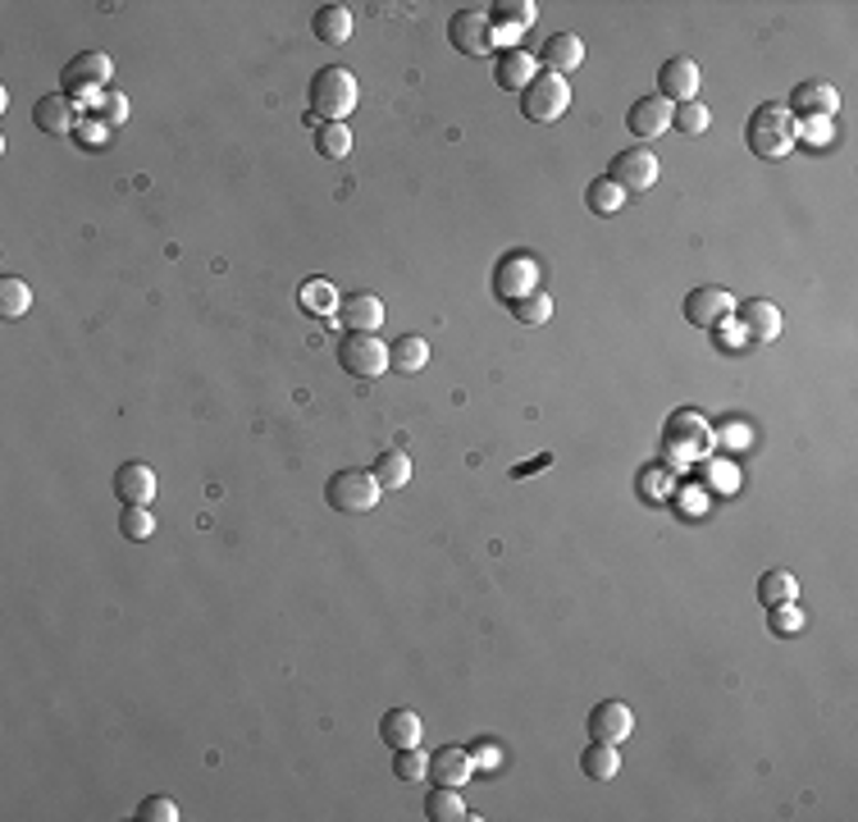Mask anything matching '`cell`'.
Here are the masks:
<instances>
[{
	"label": "cell",
	"mask_w": 858,
	"mask_h": 822,
	"mask_svg": "<svg viewBox=\"0 0 858 822\" xmlns=\"http://www.w3.org/2000/svg\"><path fill=\"white\" fill-rule=\"evenodd\" d=\"M795 142H799V120L776 101L758 105L754 115L744 120V146L763 161H786L795 152Z\"/></svg>",
	"instance_id": "obj_1"
},
{
	"label": "cell",
	"mask_w": 858,
	"mask_h": 822,
	"mask_svg": "<svg viewBox=\"0 0 858 822\" xmlns=\"http://www.w3.org/2000/svg\"><path fill=\"white\" fill-rule=\"evenodd\" d=\"M307 101H311V120H324V124H348V115L361 101V88L356 79L343 69V64H329L320 69L311 88H307Z\"/></svg>",
	"instance_id": "obj_2"
},
{
	"label": "cell",
	"mask_w": 858,
	"mask_h": 822,
	"mask_svg": "<svg viewBox=\"0 0 858 822\" xmlns=\"http://www.w3.org/2000/svg\"><path fill=\"white\" fill-rule=\"evenodd\" d=\"M380 480L361 471V466H348V471H333L329 484H324V499L333 512H343V516H361V512H375L380 503Z\"/></svg>",
	"instance_id": "obj_3"
},
{
	"label": "cell",
	"mask_w": 858,
	"mask_h": 822,
	"mask_svg": "<svg viewBox=\"0 0 858 822\" xmlns=\"http://www.w3.org/2000/svg\"><path fill=\"white\" fill-rule=\"evenodd\" d=\"M110 79H115V64H110L105 51H79L60 69V92L73 101H96L101 92H110L105 88Z\"/></svg>",
	"instance_id": "obj_4"
},
{
	"label": "cell",
	"mask_w": 858,
	"mask_h": 822,
	"mask_svg": "<svg viewBox=\"0 0 858 822\" xmlns=\"http://www.w3.org/2000/svg\"><path fill=\"white\" fill-rule=\"evenodd\" d=\"M567 110H571V83L557 79V73H548V69L530 88H520V115H526L530 124H552V120H562Z\"/></svg>",
	"instance_id": "obj_5"
},
{
	"label": "cell",
	"mask_w": 858,
	"mask_h": 822,
	"mask_svg": "<svg viewBox=\"0 0 858 822\" xmlns=\"http://www.w3.org/2000/svg\"><path fill=\"white\" fill-rule=\"evenodd\" d=\"M339 366L356 380H380L389 370V343L375 333H348L339 343Z\"/></svg>",
	"instance_id": "obj_6"
},
{
	"label": "cell",
	"mask_w": 858,
	"mask_h": 822,
	"mask_svg": "<svg viewBox=\"0 0 858 822\" xmlns=\"http://www.w3.org/2000/svg\"><path fill=\"white\" fill-rule=\"evenodd\" d=\"M539 275H544L539 256H530V251H507L498 260V270H494V292L503 297V302L530 297V292H539Z\"/></svg>",
	"instance_id": "obj_7"
},
{
	"label": "cell",
	"mask_w": 858,
	"mask_h": 822,
	"mask_svg": "<svg viewBox=\"0 0 858 822\" xmlns=\"http://www.w3.org/2000/svg\"><path fill=\"white\" fill-rule=\"evenodd\" d=\"M608 178L617 183V188H621L626 197L649 193L653 183H658V156L649 152V146H626V152H617V156H612Z\"/></svg>",
	"instance_id": "obj_8"
},
{
	"label": "cell",
	"mask_w": 858,
	"mask_h": 822,
	"mask_svg": "<svg viewBox=\"0 0 858 822\" xmlns=\"http://www.w3.org/2000/svg\"><path fill=\"white\" fill-rule=\"evenodd\" d=\"M447 42H453L462 55H489L498 47V32L489 23V14H479V10H457L453 23H447Z\"/></svg>",
	"instance_id": "obj_9"
},
{
	"label": "cell",
	"mask_w": 858,
	"mask_h": 822,
	"mask_svg": "<svg viewBox=\"0 0 858 822\" xmlns=\"http://www.w3.org/2000/svg\"><path fill=\"white\" fill-rule=\"evenodd\" d=\"M699 83L703 73L690 55H671L662 69H658V96L671 101V105H685V101H699Z\"/></svg>",
	"instance_id": "obj_10"
},
{
	"label": "cell",
	"mask_w": 858,
	"mask_h": 822,
	"mask_svg": "<svg viewBox=\"0 0 858 822\" xmlns=\"http://www.w3.org/2000/svg\"><path fill=\"white\" fill-rule=\"evenodd\" d=\"M685 320L694 325V329H717V325H726L731 316H735V297L726 292V288H694L690 297H685Z\"/></svg>",
	"instance_id": "obj_11"
},
{
	"label": "cell",
	"mask_w": 858,
	"mask_h": 822,
	"mask_svg": "<svg viewBox=\"0 0 858 822\" xmlns=\"http://www.w3.org/2000/svg\"><path fill=\"white\" fill-rule=\"evenodd\" d=\"M630 731H635V713H630V703L603 699V703L589 708V740L621 744V740H630Z\"/></svg>",
	"instance_id": "obj_12"
},
{
	"label": "cell",
	"mask_w": 858,
	"mask_h": 822,
	"mask_svg": "<svg viewBox=\"0 0 858 822\" xmlns=\"http://www.w3.org/2000/svg\"><path fill=\"white\" fill-rule=\"evenodd\" d=\"M434 787H466V781L475 777V754L466 750V744H438V750L430 754V772H425Z\"/></svg>",
	"instance_id": "obj_13"
},
{
	"label": "cell",
	"mask_w": 858,
	"mask_h": 822,
	"mask_svg": "<svg viewBox=\"0 0 858 822\" xmlns=\"http://www.w3.org/2000/svg\"><path fill=\"white\" fill-rule=\"evenodd\" d=\"M786 110H790L795 120H831L836 110H840V92L831 83H823V79H808V83H799L790 92V105Z\"/></svg>",
	"instance_id": "obj_14"
},
{
	"label": "cell",
	"mask_w": 858,
	"mask_h": 822,
	"mask_svg": "<svg viewBox=\"0 0 858 822\" xmlns=\"http://www.w3.org/2000/svg\"><path fill=\"white\" fill-rule=\"evenodd\" d=\"M32 124L42 129V133H51V137H69L73 129L83 124L79 120V101L64 96V92H51V96H42V101L32 105Z\"/></svg>",
	"instance_id": "obj_15"
},
{
	"label": "cell",
	"mask_w": 858,
	"mask_h": 822,
	"mask_svg": "<svg viewBox=\"0 0 858 822\" xmlns=\"http://www.w3.org/2000/svg\"><path fill=\"white\" fill-rule=\"evenodd\" d=\"M156 471L146 466V462H124L120 471H115V494H120V503L124 507H152V499H156Z\"/></svg>",
	"instance_id": "obj_16"
},
{
	"label": "cell",
	"mask_w": 858,
	"mask_h": 822,
	"mask_svg": "<svg viewBox=\"0 0 858 822\" xmlns=\"http://www.w3.org/2000/svg\"><path fill=\"white\" fill-rule=\"evenodd\" d=\"M671 110H676V105H671V101H662L658 92H653V96H640L635 105H630L626 129L635 133L640 142H653L658 133H666V129H671Z\"/></svg>",
	"instance_id": "obj_17"
},
{
	"label": "cell",
	"mask_w": 858,
	"mask_h": 822,
	"mask_svg": "<svg viewBox=\"0 0 858 822\" xmlns=\"http://www.w3.org/2000/svg\"><path fill=\"white\" fill-rule=\"evenodd\" d=\"M339 320L348 325V333H375L384 325V302L375 292H348L339 302Z\"/></svg>",
	"instance_id": "obj_18"
},
{
	"label": "cell",
	"mask_w": 858,
	"mask_h": 822,
	"mask_svg": "<svg viewBox=\"0 0 858 822\" xmlns=\"http://www.w3.org/2000/svg\"><path fill=\"white\" fill-rule=\"evenodd\" d=\"M535 79H539V60H535L530 51H520V47L503 51L498 64H494V83H498L503 92H520V88H530Z\"/></svg>",
	"instance_id": "obj_19"
},
{
	"label": "cell",
	"mask_w": 858,
	"mask_h": 822,
	"mask_svg": "<svg viewBox=\"0 0 858 822\" xmlns=\"http://www.w3.org/2000/svg\"><path fill=\"white\" fill-rule=\"evenodd\" d=\"M421 713L416 708H389V713L380 718V740L389 744V750H416L421 744Z\"/></svg>",
	"instance_id": "obj_20"
},
{
	"label": "cell",
	"mask_w": 858,
	"mask_h": 822,
	"mask_svg": "<svg viewBox=\"0 0 858 822\" xmlns=\"http://www.w3.org/2000/svg\"><path fill=\"white\" fill-rule=\"evenodd\" d=\"M735 316H740L744 333L758 339V343H772L781 333V311H776V302H767V297H750V302H740Z\"/></svg>",
	"instance_id": "obj_21"
},
{
	"label": "cell",
	"mask_w": 858,
	"mask_h": 822,
	"mask_svg": "<svg viewBox=\"0 0 858 822\" xmlns=\"http://www.w3.org/2000/svg\"><path fill=\"white\" fill-rule=\"evenodd\" d=\"M585 60V42L576 32H552L548 42H544V69L557 73V79H567V73H576Z\"/></svg>",
	"instance_id": "obj_22"
},
{
	"label": "cell",
	"mask_w": 858,
	"mask_h": 822,
	"mask_svg": "<svg viewBox=\"0 0 858 822\" xmlns=\"http://www.w3.org/2000/svg\"><path fill=\"white\" fill-rule=\"evenodd\" d=\"M352 10L348 6H320L316 19H311V32L320 37V47H348L352 37Z\"/></svg>",
	"instance_id": "obj_23"
},
{
	"label": "cell",
	"mask_w": 858,
	"mask_h": 822,
	"mask_svg": "<svg viewBox=\"0 0 858 822\" xmlns=\"http://www.w3.org/2000/svg\"><path fill=\"white\" fill-rule=\"evenodd\" d=\"M389 366L397 370V376H421V370L430 366V339H421V333H402V339H393Z\"/></svg>",
	"instance_id": "obj_24"
},
{
	"label": "cell",
	"mask_w": 858,
	"mask_h": 822,
	"mask_svg": "<svg viewBox=\"0 0 858 822\" xmlns=\"http://www.w3.org/2000/svg\"><path fill=\"white\" fill-rule=\"evenodd\" d=\"M425 818H430V822H466V818H475V813L466 809V800H462L457 787H434L430 800H425Z\"/></svg>",
	"instance_id": "obj_25"
},
{
	"label": "cell",
	"mask_w": 858,
	"mask_h": 822,
	"mask_svg": "<svg viewBox=\"0 0 858 822\" xmlns=\"http://www.w3.org/2000/svg\"><path fill=\"white\" fill-rule=\"evenodd\" d=\"M489 23H494L498 37H516V32H526L535 23V6H530V0H498Z\"/></svg>",
	"instance_id": "obj_26"
},
{
	"label": "cell",
	"mask_w": 858,
	"mask_h": 822,
	"mask_svg": "<svg viewBox=\"0 0 858 822\" xmlns=\"http://www.w3.org/2000/svg\"><path fill=\"white\" fill-rule=\"evenodd\" d=\"M799 599V580L790 572H763L758 576V604L776 608V604H795Z\"/></svg>",
	"instance_id": "obj_27"
},
{
	"label": "cell",
	"mask_w": 858,
	"mask_h": 822,
	"mask_svg": "<svg viewBox=\"0 0 858 822\" xmlns=\"http://www.w3.org/2000/svg\"><path fill=\"white\" fill-rule=\"evenodd\" d=\"M580 768H585V777H589V781H612V777H617V768H621V759H617V744L593 740L589 750L580 754Z\"/></svg>",
	"instance_id": "obj_28"
},
{
	"label": "cell",
	"mask_w": 858,
	"mask_h": 822,
	"mask_svg": "<svg viewBox=\"0 0 858 822\" xmlns=\"http://www.w3.org/2000/svg\"><path fill=\"white\" fill-rule=\"evenodd\" d=\"M380 480V490H402V484H412V458L397 453V448H389V453H380L375 471H370Z\"/></svg>",
	"instance_id": "obj_29"
},
{
	"label": "cell",
	"mask_w": 858,
	"mask_h": 822,
	"mask_svg": "<svg viewBox=\"0 0 858 822\" xmlns=\"http://www.w3.org/2000/svg\"><path fill=\"white\" fill-rule=\"evenodd\" d=\"M585 206H589L593 215H603V219H608V215H617V210L626 206V193H621L617 183L603 174V178H593L589 188H585Z\"/></svg>",
	"instance_id": "obj_30"
},
{
	"label": "cell",
	"mask_w": 858,
	"mask_h": 822,
	"mask_svg": "<svg viewBox=\"0 0 858 822\" xmlns=\"http://www.w3.org/2000/svg\"><path fill=\"white\" fill-rule=\"evenodd\" d=\"M316 152L324 161H343L352 152V129L348 124H320L316 129Z\"/></svg>",
	"instance_id": "obj_31"
},
{
	"label": "cell",
	"mask_w": 858,
	"mask_h": 822,
	"mask_svg": "<svg viewBox=\"0 0 858 822\" xmlns=\"http://www.w3.org/2000/svg\"><path fill=\"white\" fill-rule=\"evenodd\" d=\"M28 307H32V288L23 279H14V275L0 279V316L19 320V316H28Z\"/></svg>",
	"instance_id": "obj_32"
},
{
	"label": "cell",
	"mask_w": 858,
	"mask_h": 822,
	"mask_svg": "<svg viewBox=\"0 0 858 822\" xmlns=\"http://www.w3.org/2000/svg\"><path fill=\"white\" fill-rule=\"evenodd\" d=\"M707 124H713V115H707V105H703V101H685V105L671 110V129L685 133V137H703V133H707Z\"/></svg>",
	"instance_id": "obj_33"
},
{
	"label": "cell",
	"mask_w": 858,
	"mask_h": 822,
	"mask_svg": "<svg viewBox=\"0 0 858 822\" xmlns=\"http://www.w3.org/2000/svg\"><path fill=\"white\" fill-rule=\"evenodd\" d=\"M511 307V316L520 320V325H548L552 320V297L539 288V292H530V297H516V302H507Z\"/></svg>",
	"instance_id": "obj_34"
},
{
	"label": "cell",
	"mask_w": 858,
	"mask_h": 822,
	"mask_svg": "<svg viewBox=\"0 0 858 822\" xmlns=\"http://www.w3.org/2000/svg\"><path fill=\"white\" fill-rule=\"evenodd\" d=\"M339 302H343V297L333 292L324 279H311V284L302 288V311H307V316H339Z\"/></svg>",
	"instance_id": "obj_35"
},
{
	"label": "cell",
	"mask_w": 858,
	"mask_h": 822,
	"mask_svg": "<svg viewBox=\"0 0 858 822\" xmlns=\"http://www.w3.org/2000/svg\"><path fill=\"white\" fill-rule=\"evenodd\" d=\"M767 630L781 635V640H790V635L804 630V613L795 604H776V608H767Z\"/></svg>",
	"instance_id": "obj_36"
},
{
	"label": "cell",
	"mask_w": 858,
	"mask_h": 822,
	"mask_svg": "<svg viewBox=\"0 0 858 822\" xmlns=\"http://www.w3.org/2000/svg\"><path fill=\"white\" fill-rule=\"evenodd\" d=\"M425 772H430V754H421V744H416V750H393V777L421 781Z\"/></svg>",
	"instance_id": "obj_37"
},
{
	"label": "cell",
	"mask_w": 858,
	"mask_h": 822,
	"mask_svg": "<svg viewBox=\"0 0 858 822\" xmlns=\"http://www.w3.org/2000/svg\"><path fill=\"white\" fill-rule=\"evenodd\" d=\"M120 531H124V540H152L156 535V516L146 507H124Z\"/></svg>",
	"instance_id": "obj_38"
},
{
	"label": "cell",
	"mask_w": 858,
	"mask_h": 822,
	"mask_svg": "<svg viewBox=\"0 0 858 822\" xmlns=\"http://www.w3.org/2000/svg\"><path fill=\"white\" fill-rule=\"evenodd\" d=\"M137 822H178V804L169 795H152L137 804Z\"/></svg>",
	"instance_id": "obj_39"
},
{
	"label": "cell",
	"mask_w": 858,
	"mask_h": 822,
	"mask_svg": "<svg viewBox=\"0 0 858 822\" xmlns=\"http://www.w3.org/2000/svg\"><path fill=\"white\" fill-rule=\"evenodd\" d=\"M92 105H96V115H101V120H105L110 129H115V124H124V120H128V101H124L120 92H101V96H96Z\"/></svg>",
	"instance_id": "obj_40"
},
{
	"label": "cell",
	"mask_w": 858,
	"mask_h": 822,
	"mask_svg": "<svg viewBox=\"0 0 858 822\" xmlns=\"http://www.w3.org/2000/svg\"><path fill=\"white\" fill-rule=\"evenodd\" d=\"M105 133H110V124H101V120H83L79 129H73V137H79L83 146H101V142H105Z\"/></svg>",
	"instance_id": "obj_41"
}]
</instances>
